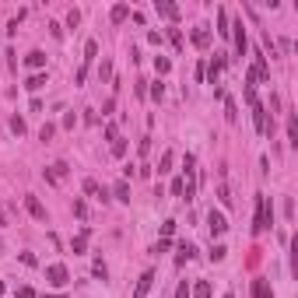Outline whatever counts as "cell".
Wrapping results in <instances>:
<instances>
[{
    "label": "cell",
    "instance_id": "6da1fadb",
    "mask_svg": "<svg viewBox=\"0 0 298 298\" xmlns=\"http://www.w3.org/2000/svg\"><path fill=\"white\" fill-rule=\"evenodd\" d=\"M207 228H211V235H214V238H221L225 232H228V221H225V214L211 207V214H207Z\"/></svg>",
    "mask_w": 298,
    "mask_h": 298
},
{
    "label": "cell",
    "instance_id": "7a4b0ae2",
    "mask_svg": "<svg viewBox=\"0 0 298 298\" xmlns=\"http://www.w3.org/2000/svg\"><path fill=\"white\" fill-rule=\"evenodd\" d=\"M46 281H49V284H57V288H63V284L70 281V274H67V267H63V263H53V267H46Z\"/></svg>",
    "mask_w": 298,
    "mask_h": 298
},
{
    "label": "cell",
    "instance_id": "3957f363",
    "mask_svg": "<svg viewBox=\"0 0 298 298\" xmlns=\"http://www.w3.org/2000/svg\"><path fill=\"white\" fill-rule=\"evenodd\" d=\"M221 70H225V57H214L207 67H203V78H207V84H218Z\"/></svg>",
    "mask_w": 298,
    "mask_h": 298
},
{
    "label": "cell",
    "instance_id": "277c9868",
    "mask_svg": "<svg viewBox=\"0 0 298 298\" xmlns=\"http://www.w3.org/2000/svg\"><path fill=\"white\" fill-rule=\"evenodd\" d=\"M151 284H155V270H144V274H140V281H137V288H134V298H147Z\"/></svg>",
    "mask_w": 298,
    "mask_h": 298
},
{
    "label": "cell",
    "instance_id": "5b68a950",
    "mask_svg": "<svg viewBox=\"0 0 298 298\" xmlns=\"http://www.w3.org/2000/svg\"><path fill=\"white\" fill-rule=\"evenodd\" d=\"M46 179H49L53 186H60V182L67 179V161H57V165H49V169H46Z\"/></svg>",
    "mask_w": 298,
    "mask_h": 298
},
{
    "label": "cell",
    "instance_id": "8992f818",
    "mask_svg": "<svg viewBox=\"0 0 298 298\" xmlns=\"http://www.w3.org/2000/svg\"><path fill=\"white\" fill-rule=\"evenodd\" d=\"M25 207H28V214H32L35 221H46V207H42L39 197H32V193H28V197H25Z\"/></svg>",
    "mask_w": 298,
    "mask_h": 298
},
{
    "label": "cell",
    "instance_id": "52a82bcc",
    "mask_svg": "<svg viewBox=\"0 0 298 298\" xmlns=\"http://www.w3.org/2000/svg\"><path fill=\"white\" fill-rule=\"evenodd\" d=\"M232 28H235V53H238V57H246V49H249V42H246V25L235 21Z\"/></svg>",
    "mask_w": 298,
    "mask_h": 298
},
{
    "label": "cell",
    "instance_id": "ba28073f",
    "mask_svg": "<svg viewBox=\"0 0 298 298\" xmlns=\"http://www.w3.org/2000/svg\"><path fill=\"white\" fill-rule=\"evenodd\" d=\"M25 67H28V70H35V74H39L42 67H46V53H42V49H32V53H28V57H25Z\"/></svg>",
    "mask_w": 298,
    "mask_h": 298
},
{
    "label": "cell",
    "instance_id": "9c48e42d",
    "mask_svg": "<svg viewBox=\"0 0 298 298\" xmlns=\"http://www.w3.org/2000/svg\"><path fill=\"white\" fill-rule=\"evenodd\" d=\"M253 126H256V134H267V109L263 105H253Z\"/></svg>",
    "mask_w": 298,
    "mask_h": 298
},
{
    "label": "cell",
    "instance_id": "30bf717a",
    "mask_svg": "<svg viewBox=\"0 0 298 298\" xmlns=\"http://www.w3.org/2000/svg\"><path fill=\"white\" fill-rule=\"evenodd\" d=\"M158 14L169 21H179V7L176 4H169V0H158Z\"/></svg>",
    "mask_w": 298,
    "mask_h": 298
},
{
    "label": "cell",
    "instance_id": "8fae6325",
    "mask_svg": "<svg viewBox=\"0 0 298 298\" xmlns=\"http://www.w3.org/2000/svg\"><path fill=\"white\" fill-rule=\"evenodd\" d=\"M218 35L221 39L232 35V25H228V11H225V7H218Z\"/></svg>",
    "mask_w": 298,
    "mask_h": 298
},
{
    "label": "cell",
    "instance_id": "7c38bea8",
    "mask_svg": "<svg viewBox=\"0 0 298 298\" xmlns=\"http://www.w3.org/2000/svg\"><path fill=\"white\" fill-rule=\"evenodd\" d=\"M193 46H197V49H207V46H211V32H207L203 25L193 28Z\"/></svg>",
    "mask_w": 298,
    "mask_h": 298
},
{
    "label": "cell",
    "instance_id": "4fadbf2b",
    "mask_svg": "<svg viewBox=\"0 0 298 298\" xmlns=\"http://www.w3.org/2000/svg\"><path fill=\"white\" fill-rule=\"evenodd\" d=\"M253 298H274V291H270V284L263 277H256L253 281Z\"/></svg>",
    "mask_w": 298,
    "mask_h": 298
},
{
    "label": "cell",
    "instance_id": "5bb4252c",
    "mask_svg": "<svg viewBox=\"0 0 298 298\" xmlns=\"http://www.w3.org/2000/svg\"><path fill=\"white\" fill-rule=\"evenodd\" d=\"M109 18H113V25H119V21L130 18V4H116L113 11H109Z\"/></svg>",
    "mask_w": 298,
    "mask_h": 298
},
{
    "label": "cell",
    "instance_id": "9a60e30c",
    "mask_svg": "<svg viewBox=\"0 0 298 298\" xmlns=\"http://www.w3.org/2000/svg\"><path fill=\"white\" fill-rule=\"evenodd\" d=\"M193 256H197V246H190V242H182V246H179V256H176V263H179V267H182L186 259H193Z\"/></svg>",
    "mask_w": 298,
    "mask_h": 298
},
{
    "label": "cell",
    "instance_id": "2e32d148",
    "mask_svg": "<svg viewBox=\"0 0 298 298\" xmlns=\"http://www.w3.org/2000/svg\"><path fill=\"white\" fill-rule=\"evenodd\" d=\"M113 193H116V200H119V203H130V182H126V179H119Z\"/></svg>",
    "mask_w": 298,
    "mask_h": 298
},
{
    "label": "cell",
    "instance_id": "e0dca14e",
    "mask_svg": "<svg viewBox=\"0 0 298 298\" xmlns=\"http://www.w3.org/2000/svg\"><path fill=\"white\" fill-rule=\"evenodd\" d=\"M190 298H211V281H197V288H190Z\"/></svg>",
    "mask_w": 298,
    "mask_h": 298
},
{
    "label": "cell",
    "instance_id": "ac0fdd59",
    "mask_svg": "<svg viewBox=\"0 0 298 298\" xmlns=\"http://www.w3.org/2000/svg\"><path fill=\"white\" fill-rule=\"evenodd\" d=\"M70 249H74V256H84V249H88V228L74 238V246H70Z\"/></svg>",
    "mask_w": 298,
    "mask_h": 298
},
{
    "label": "cell",
    "instance_id": "d6986e66",
    "mask_svg": "<svg viewBox=\"0 0 298 298\" xmlns=\"http://www.w3.org/2000/svg\"><path fill=\"white\" fill-rule=\"evenodd\" d=\"M95 57H99V42L88 39V42H84V67H88V63H91Z\"/></svg>",
    "mask_w": 298,
    "mask_h": 298
},
{
    "label": "cell",
    "instance_id": "ffe728a7",
    "mask_svg": "<svg viewBox=\"0 0 298 298\" xmlns=\"http://www.w3.org/2000/svg\"><path fill=\"white\" fill-rule=\"evenodd\" d=\"M84 193H91V197H99V200H105V190H102L95 179H84Z\"/></svg>",
    "mask_w": 298,
    "mask_h": 298
},
{
    "label": "cell",
    "instance_id": "44dd1931",
    "mask_svg": "<svg viewBox=\"0 0 298 298\" xmlns=\"http://www.w3.org/2000/svg\"><path fill=\"white\" fill-rule=\"evenodd\" d=\"M172 161H176V155H172V151H165V155H161V161H158V176L172 172Z\"/></svg>",
    "mask_w": 298,
    "mask_h": 298
},
{
    "label": "cell",
    "instance_id": "7402d4cb",
    "mask_svg": "<svg viewBox=\"0 0 298 298\" xmlns=\"http://www.w3.org/2000/svg\"><path fill=\"white\" fill-rule=\"evenodd\" d=\"M42 84H46V74H42V70H39V74H32V78L25 81V88H28V91H39Z\"/></svg>",
    "mask_w": 298,
    "mask_h": 298
},
{
    "label": "cell",
    "instance_id": "603a6c76",
    "mask_svg": "<svg viewBox=\"0 0 298 298\" xmlns=\"http://www.w3.org/2000/svg\"><path fill=\"white\" fill-rule=\"evenodd\" d=\"M288 144H291V147H298V119L295 116L288 119Z\"/></svg>",
    "mask_w": 298,
    "mask_h": 298
},
{
    "label": "cell",
    "instance_id": "cb8c5ba5",
    "mask_svg": "<svg viewBox=\"0 0 298 298\" xmlns=\"http://www.w3.org/2000/svg\"><path fill=\"white\" fill-rule=\"evenodd\" d=\"M155 70H158V78H161V74H169V70H172V60H169V57H155Z\"/></svg>",
    "mask_w": 298,
    "mask_h": 298
},
{
    "label": "cell",
    "instance_id": "d4e9b609",
    "mask_svg": "<svg viewBox=\"0 0 298 298\" xmlns=\"http://www.w3.org/2000/svg\"><path fill=\"white\" fill-rule=\"evenodd\" d=\"M113 155H116V158H123V155H126V140H123V137L113 140Z\"/></svg>",
    "mask_w": 298,
    "mask_h": 298
},
{
    "label": "cell",
    "instance_id": "484cf974",
    "mask_svg": "<svg viewBox=\"0 0 298 298\" xmlns=\"http://www.w3.org/2000/svg\"><path fill=\"white\" fill-rule=\"evenodd\" d=\"M91 274H95V277H99V281H105V277H109V270H105V263H102V259H95V267H91Z\"/></svg>",
    "mask_w": 298,
    "mask_h": 298
},
{
    "label": "cell",
    "instance_id": "4316f807",
    "mask_svg": "<svg viewBox=\"0 0 298 298\" xmlns=\"http://www.w3.org/2000/svg\"><path fill=\"white\" fill-rule=\"evenodd\" d=\"M11 130H14L18 137H25V119H21V116H11Z\"/></svg>",
    "mask_w": 298,
    "mask_h": 298
},
{
    "label": "cell",
    "instance_id": "83f0119b",
    "mask_svg": "<svg viewBox=\"0 0 298 298\" xmlns=\"http://www.w3.org/2000/svg\"><path fill=\"white\" fill-rule=\"evenodd\" d=\"M161 95H165V84H161V81H155V84H151V99L161 102Z\"/></svg>",
    "mask_w": 298,
    "mask_h": 298
},
{
    "label": "cell",
    "instance_id": "f1b7e54d",
    "mask_svg": "<svg viewBox=\"0 0 298 298\" xmlns=\"http://www.w3.org/2000/svg\"><path fill=\"white\" fill-rule=\"evenodd\" d=\"M225 253H228L225 246H214V249H211V263H221V259H225Z\"/></svg>",
    "mask_w": 298,
    "mask_h": 298
},
{
    "label": "cell",
    "instance_id": "f546056e",
    "mask_svg": "<svg viewBox=\"0 0 298 298\" xmlns=\"http://www.w3.org/2000/svg\"><path fill=\"white\" fill-rule=\"evenodd\" d=\"M225 116H228V123H235V119H238V109H235V102H228V105H225Z\"/></svg>",
    "mask_w": 298,
    "mask_h": 298
},
{
    "label": "cell",
    "instance_id": "4dcf8cb0",
    "mask_svg": "<svg viewBox=\"0 0 298 298\" xmlns=\"http://www.w3.org/2000/svg\"><path fill=\"white\" fill-rule=\"evenodd\" d=\"M53 134H57V126H53V123H46V126H42V130H39V140H49V137H53Z\"/></svg>",
    "mask_w": 298,
    "mask_h": 298
},
{
    "label": "cell",
    "instance_id": "1f68e13d",
    "mask_svg": "<svg viewBox=\"0 0 298 298\" xmlns=\"http://www.w3.org/2000/svg\"><path fill=\"white\" fill-rule=\"evenodd\" d=\"M172 232H176V221H165V225H161V238H169Z\"/></svg>",
    "mask_w": 298,
    "mask_h": 298
},
{
    "label": "cell",
    "instance_id": "d6a6232c",
    "mask_svg": "<svg viewBox=\"0 0 298 298\" xmlns=\"http://www.w3.org/2000/svg\"><path fill=\"white\" fill-rule=\"evenodd\" d=\"M78 21H81V14L74 11V7H70V14H67V25H70V28H78Z\"/></svg>",
    "mask_w": 298,
    "mask_h": 298
},
{
    "label": "cell",
    "instance_id": "836d02e7",
    "mask_svg": "<svg viewBox=\"0 0 298 298\" xmlns=\"http://www.w3.org/2000/svg\"><path fill=\"white\" fill-rule=\"evenodd\" d=\"M176 298H190V284H186V281L176 288Z\"/></svg>",
    "mask_w": 298,
    "mask_h": 298
},
{
    "label": "cell",
    "instance_id": "e575fe53",
    "mask_svg": "<svg viewBox=\"0 0 298 298\" xmlns=\"http://www.w3.org/2000/svg\"><path fill=\"white\" fill-rule=\"evenodd\" d=\"M74 123H78V116H74V113H67V116H63V126H67V130H74Z\"/></svg>",
    "mask_w": 298,
    "mask_h": 298
},
{
    "label": "cell",
    "instance_id": "d590c367",
    "mask_svg": "<svg viewBox=\"0 0 298 298\" xmlns=\"http://www.w3.org/2000/svg\"><path fill=\"white\" fill-rule=\"evenodd\" d=\"M105 137H109V140H116V137H119V130H116V123H109V126H105Z\"/></svg>",
    "mask_w": 298,
    "mask_h": 298
},
{
    "label": "cell",
    "instance_id": "8d00e7d4",
    "mask_svg": "<svg viewBox=\"0 0 298 298\" xmlns=\"http://www.w3.org/2000/svg\"><path fill=\"white\" fill-rule=\"evenodd\" d=\"M172 197H182V179H172Z\"/></svg>",
    "mask_w": 298,
    "mask_h": 298
},
{
    "label": "cell",
    "instance_id": "74e56055",
    "mask_svg": "<svg viewBox=\"0 0 298 298\" xmlns=\"http://www.w3.org/2000/svg\"><path fill=\"white\" fill-rule=\"evenodd\" d=\"M218 197L225 200V203H232V193H228V186H225V182H221V190H218Z\"/></svg>",
    "mask_w": 298,
    "mask_h": 298
},
{
    "label": "cell",
    "instance_id": "f35d334b",
    "mask_svg": "<svg viewBox=\"0 0 298 298\" xmlns=\"http://www.w3.org/2000/svg\"><path fill=\"white\" fill-rule=\"evenodd\" d=\"M74 214H78V218H84V214H88V211H84V200H74Z\"/></svg>",
    "mask_w": 298,
    "mask_h": 298
},
{
    "label": "cell",
    "instance_id": "ab89813d",
    "mask_svg": "<svg viewBox=\"0 0 298 298\" xmlns=\"http://www.w3.org/2000/svg\"><path fill=\"white\" fill-rule=\"evenodd\" d=\"M18 298H39V295H35L32 288H18Z\"/></svg>",
    "mask_w": 298,
    "mask_h": 298
},
{
    "label": "cell",
    "instance_id": "60d3db41",
    "mask_svg": "<svg viewBox=\"0 0 298 298\" xmlns=\"http://www.w3.org/2000/svg\"><path fill=\"white\" fill-rule=\"evenodd\" d=\"M39 298H63V295H39Z\"/></svg>",
    "mask_w": 298,
    "mask_h": 298
},
{
    "label": "cell",
    "instance_id": "b9f144b4",
    "mask_svg": "<svg viewBox=\"0 0 298 298\" xmlns=\"http://www.w3.org/2000/svg\"><path fill=\"white\" fill-rule=\"evenodd\" d=\"M0 225H7V218H4V211H0Z\"/></svg>",
    "mask_w": 298,
    "mask_h": 298
},
{
    "label": "cell",
    "instance_id": "7bdbcfd3",
    "mask_svg": "<svg viewBox=\"0 0 298 298\" xmlns=\"http://www.w3.org/2000/svg\"><path fill=\"white\" fill-rule=\"evenodd\" d=\"M225 298H235V295H232V291H228V295H225Z\"/></svg>",
    "mask_w": 298,
    "mask_h": 298
},
{
    "label": "cell",
    "instance_id": "ee69618b",
    "mask_svg": "<svg viewBox=\"0 0 298 298\" xmlns=\"http://www.w3.org/2000/svg\"><path fill=\"white\" fill-rule=\"evenodd\" d=\"M0 291H4V281H0Z\"/></svg>",
    "mask_w": 298,
    "mask_h": 298
},
{
    "label": "cell",
    "instance_id": "f6af8a7d",
    "mask_svg": "<svg viewBox=\"0 0 298 298\" xmlns=\"http://www.w3.org/2000/svg\"><path fill=\"white\" fill-rule=\"evenodd\" d=\"M0 249H4V242H0Z\"/></svg>",
    "mask_w": 298,
    "mask_h": 298
}]
</instances>
